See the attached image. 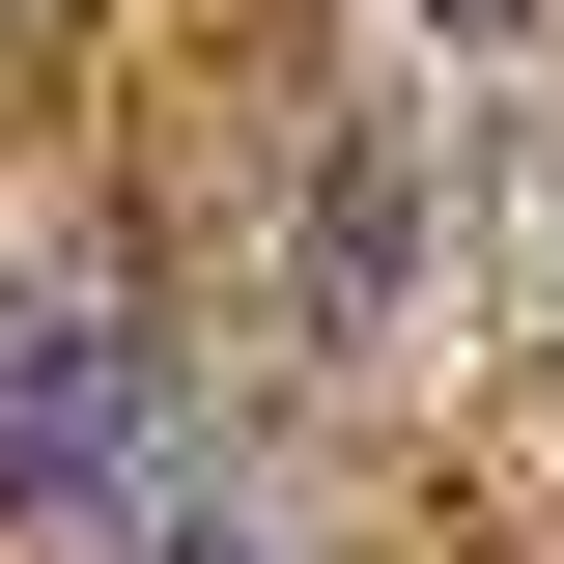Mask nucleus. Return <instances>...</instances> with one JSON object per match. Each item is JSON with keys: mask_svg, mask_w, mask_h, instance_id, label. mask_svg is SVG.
Listing matches in <instances>:
<instances>
[{"mask_svg": "<svg viewBox=\"0 0 564 564\" xmlns=\"http://www.w3.org/2000/svg\"><path fill=\"white\" fill-rule=\"evenodd\" d=\"M423 29H536V0H423Z\"/></svg>", "mask_w": 564, "mask_h": 564, "instance_id": "nucleus-3", "label": "nucleus"}, {"mask_svg": "<svg viewBox=\"0 0 564 564\" xmlns=\"http://www.w3.org/2000/svg\"><path fill=\"white\" fill-rule=\"evenodd\" d=\"M113 536H141V564H282V536H254V508H198V452H170V480H141V508H113Z\"/></svg>", "mask_w": 564, "mask_h": 564, "instance_id": "nucleus-2", "label": "nucleus"}, {"mask_svg": "<svg viewBox=\"0 0 564 564\" xmlns=\"http://www.w3.org/2000/svg\"><path fill=\"white\" fill-rule=\"evenodd\" d=\"M198 423H170V367H141V311H85V282H29L0 311V508H85L113 536L141 480H170Z\"/></svg>", "mask_w": 564, "mask_h": 564, "instance_id": "nucleus-1", "label": "nucleus"}]
</instances>
